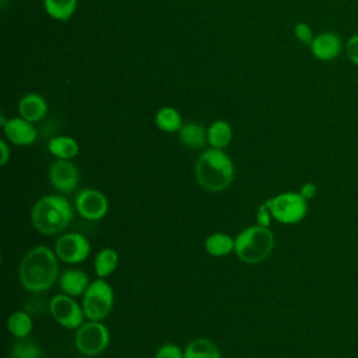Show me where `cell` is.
<instances>
[{"mask_svg":"<svg viewBox=\"0 0 358 358\" xmlns=\"http://www.w3.org/2000/svg\"><path fill=\"white\" fill-rule=\"evenodd\" d=\"M56 253L48 246H35L21 259L18 278L21 285L29 292H43L49 289L59 275Z\"/></svg>","mask_w":358,"mask_h":358,"instance_id":"cell-1","label":"cell"},{"mask_svg":"<svg viewBox=\"0 0 358 358\" xmlns=\"http://www.w3.org/2000/svg\"><path fill=\"white\" fill-rule=\"evenodd\" d=\"M234 162L224 150L210 148L203 151L194 165L199 185L208 192L227 189L234 179Z\"/></svg>","mask_w":358,"mask_h":358,"instance_id":"cell-2","label":"cell"},{"mask_svg":"<svg viewBox=\"0 0 358 358\" xmlns=\"http://www.w3.org/2000/svg\"><path fill=\"white\" fill-rule=\"evenodd\" d=\"M74 217L67 199L56 194L41 197L31 210L34 228L43 235H56L64 231Z\"/></svg>","mask_w":358,"mask_h":358,"instance_id":"cell-3","label":"cell"},{"mask_svg":"<svg viewBox=\"0 0 358 358\" xmlns=\"http://www.w3.org/2000/svg\"><path fill=\"white\" fill-rule=\"evenodd\" d=\"M274 248V234L270 228L250 225L235 238V255L246 264H257L266 260Z\"/></svg>","mask_w":358,"mask_h":358,"instance_id":"cell-4","label":"cell"},{"mask_svg":"<svg viewBox=\"0 0 358 358\" xmlns=\"http://www.w3.org/2000/svg\"><path fill=\"white\" fill-rule=\"evenodd\" d=\"M264 203L270 208L273 220L284 225L298 224L308 214V200L299 192H282Z\"/></svg>","mask_w":358,"mask_h":358,"instance_id":"cell-5","label":"cell"},{"mask_svg":"<svg viewBox=\"0 0 358 358\" xmlns=\"http://www.w3.org/2000/svg\"><path fill=\"white\" fill-rule=\"evenodd\" d=\"M115 294L112 285L105 278L92 281L83 295V309L88 320H103L113 308Z\"/></svg>","mask_w":358,"mask_h":358,"instance_id":"cell-6","label":"cell"},{"mask_svg":"<svg viewBox=\"0 0 358 358\" xmlns=\"http://www.w3.org/2000/svg\"><path fill=\"white\" fill-rule=\"evenodd\" d=\"M110 334L101 320L84 322L74 336L76 348L85 357H96L109 345Z\"/></svg>","mask_w":358,"mask_h":358,"instance_id":"cell-7","label":"cell"},{"mask_svg":"<svg viewBox=\"0 0 358 358\" xmlns=\"http://www.w3.org/2000/svg\"><path fill=\"white\" fill-rule=\"evenodd\" d=\"M49 312L52 317L63 327L77 330L85 319L83 305H80L74 296L67 294H57L49 301Z\"/></svg>","mask_w":358,"mask_h":358,"instance_id":"cell-8","label":"cell"},{"mask_svg":"<svg viewBox=\"0 0 358 358\" xmlns=\"http://www.w3.org/2000/svg\"><path fill=\"white\" fill-rule=\"evenodd\" d=\"M91 252V245L87 236L78 232L63 234L55 243V253L57 259L64 263L76 264L84 262Z\"/></svg>","mask_w":358,"mask_h":358,"instance_id":"cell-9","label":"cell"},{"mask_svg":"<svg viewBox=\"0 0 358 358\" xmlns=\"http://www.w3.org/2000/svg\"><path fill=\"white\" fill-rule=\"evenodd\" d=\"M76 208L83 218L88 221H99L108 214L109 203L101 190L83 189L76 196Z\"/></svg>","mask_w":358,"mask_h":358,"instance_id":"cell-10","label":"cell"},{"mask_svg":"<svg viewBox=\"0 0 358 358\" xmlns=\"http://www.w3.org/2000/svg\"><path fill=\"white\" fill-rule=\"evenodd\" d=\"M49 180L60 193H71L80 182V172L70 159H56L49 168Z\"/></svg>","mask_w":358,"mask_h":358,"instance_id":"cell-11","label":"cell"},{"mask_svg":"<svg viewBox=\"0 0 358 358\" xmlns=\"http://www.w3.org/2000/svg\"><path fill=\"white\" fill-rule=\"evenodd\" d=\"M309 49L315 59L320 62H331L336 60L344 50V42L338 34L333 31H323L315 35Z\"/></svg>","mask_w":358,"mask_h":358,"instance_id":"cell-12","label":"cell"},{"mask_svg":"<svg viewBox=\"0 0 358 358\" xmlns=\"http://www.w3.org/2000/svg\"><path fill=\"white\" fill-rule=\"evenodd\" d=\"M4 136L6 138L15 145H31L36 140V129L34 127V123L18 117H11L3 124Z\"/></svg>","mask_w":358,"mask_h":358,"instance_id":"cell-13","label":"cell"},{"mask_svg":"<svg viewBox=\"0 0 358 358\" xmlns=\"http://www.w3.org/2000/svg\"><path fill=\"white\" fill-rule=\"evenodd\" d=\"M17 110L22 119H25L31 123H36V122H41L46 116L48 103L42 95L31 92V94L24 95L20 99Z\"/></svg>","mask_w":358,"mask_h":358,"instance_id":"cell-14","label":"cell"},{"mask_svg":"<svg viewBox=\"0 0 358 358\" xmlns=\"http://www.w3.org/2000/svg\"><path fill=\"white\" fill-rule=\"evenodd\" d=\"M90 284L91 282L88 275L80 268H69L63 271L59 277L60 289L63 291V294H67L70 296L84 295Z\"/></svg>","mask_w":358,"mask_h":358,"instance_id":"cell-15","label":"cell"},{"mask_svg":"<svg viewBox=\"0 0 358 358\" xmlns=\"http://www.w3.org/2000/svg\"><path fill=\"white\" fill-rule=\"evenodd\" d=\"M178 133H179L180 143L187 148L197 150L204 147L208 143L207 129L197 122H189L182 124Z\"/></svg>","mask_w":358,"mask_h":358,"instance_id":"cell-16","label":"cell"},{"mask_svg":"<svg viewBox=\"0 0 358 358\" xmlns=\"http://www.w3.org/2000/svg\"><path fill=\"white\" fill-rule=\"evenodd\" d=\"M204 249L210 256L224 257L235 252V239L224 232H214L204 241Z\"/></svg>","mask_w":358,"mask_h":358,"instance_id":"cell-17","label":"cell"},{"mask_svg":"<svg viewBox=\"0 0 358 358\" xmlns=\"http://www.w3.org/2000/svg\"><path fill=\"white\" fill-rule=\"evenodd\" d=\"M48 150L56 159H73L77 157L80 147L70 136H56L48 143Z\"/></svg>","mask_w":358,"mask_h":358,"instance_id":"cell-18","label":"cell"},{"mask_svg":"<svg viewBox=\"0 0 358 358\" xmlns=\"http://www.w3.org/2000/svg\"><path fill=\"white\" fill-rule=\"evenodd\" d=\"M207 138L211 148L224 150L232 141V127L227 120H215L207 129Z\"/></svg>","mask_w":358,"mask_h":358,"instance_id":"cell-19","label":"cell"},{"mask_svg":"<svg viewBox=\"0 0 358 358\" xmlns=\"http://www.w3.org/2000/svg\"><path fill=\"white\" fill-rule=\"evenodd\" d=\"M183 351L185 358H221L218 347L204 337L193 338Z\"/></svg>","mask_w":358,"mask_h":358,"instance_id":"cell-20","label":"cell"},{"mask_svg":"<svg viewBox=\"0 0 358 358\" xmlns=\"http://www.w3.org/2000/svg\"><path fill=\"white\" fill-rule=\"evenodd\" d=\"M119 263V255L112 248L101 249L94 259V270L98 278H105L110 275Z\"/></svg>","mask_w":358,"mask_h":358,"instance_id":"cell-21","label":"cell"},{"mask_svg":"<svg viewBox=\"0 0 358 358\" xmlns=\"http://www.w3.org/2000/svg\"><path fill=\"white\" fill-rule=\"evenodd\" d=\"M34 322L27 310H15L8 316L7 330L15 338H25L31 334Z\"/></svg>","mask_w":358,"mask_h":358,"instance_id":"cell-22","label":"cell"},{"mask_svg":"<svg viewBox=\"0 0 358 358\" xmlns=\"http://www.w3.org/2000/svg\"><path fill=\"white\" fill-rule=\"evenodd\" d=\"M78 0H43L45 11L57 21H69L76 13Z\"/></svg>","mask_w":358,"mask_h":358,"instance_id":"cell-23","label":"cell"},{"mask_svg":"<svg viewBox=\"0 0 358 358\" xmlns=\"http://www.w3.org/2000/svg\"><path fill=\"white\" fill-rule=\"evenodd\" d=\"M155 124L158 126L159 130L165 133H173V131H179L183 123L178 109L172 106H164L158 109L155 115Z\"/></svg>","mask_w":358,"mask_h":358,"instance_id":"cell-24","label":"cell"},{"mask_svg":"<svg viewBox=\"0 0 358 358\" xmlns=\"http://www.w3.org/2000/svg\"><path fill=\"white\" fill-rule=\"evenodd\" d=\"M10 358H42L39 344L28 337L17 338L11 347Z\"/></svg>","mask_w":358,"mask_h":358,"instance_id":"cell-25","label":"cell"},{"mask_svg":"<svg viewBox=\"0 0 358 358\" xmlns=\"http://www.w3.org/2000/svg\"><path fill=\"white\" fill-rule=\"evenodd\" d=\"M154 358H185V351L173 343H166L155 351Z\"/></svg>","mask_w":358,"mask_h":358,"instance_id":"cell-26","label":"cell"},{"mask_svg":"<svg viewBox=\"0 0 358 358\" xmlns=\"http://www.w3.org/2000/svg\"><path fill=\"white\" fill-rule=\"evenodd\" d=\"M294 35H295V38L298 39V42H301V43H303V45H308V46L312 43V41H313V38H315V34H313L310 25L306 24V22H298V24H295V27H294Z\"/></svg>","mask_w":358,"mask_h":358,"instance_id":"cell-27","label":"cell"},{"mask_svg":"<svg viewBox=\"0 0 358 358\" xmlns=\"http://www.w3.org/2000/svg\"><path fill=\"white\" fill-rule=\"evenodd\" d=\"M344 50H345V55H347V59L358 66V32L352 34L347 42L344 43Z\"/></svg>","mask_w":358,"mask_h":358,"instance_id":"cell-28","label":"cell"},{"mask_svg":"<svg viewBox=\"0 0 358 358\" xmlns=\"http://www.w3.org/2000/svg\"><path fill=\"white\" fill-rule=\"evenodd\" d=\"M271 221H273V215H271V213H270V208L267 207L266 203L260 204L259 208H257V211H256V224L260 225V227L268 228L270 224H271Z\"/></svg>","mask_w":358,"mask_h":358,"instance_id":"cell-29","label":"cell"},{"mask_svg":"<svg viewBox=\"0 0 358 358\" xmlns=\"http://www.w3.org/2000/svg\"><path fill=\"white\" fill-rule=\"evenodd\" d=\"M298 192L301 193V196L303 199H306L309 201V200H312L316 196L317 187H316V185L313 182H305V183H302V186L299 187Z\"/></svg>","mask_w":358,"mask_h":358,"instance_id":"cell-30","label":"cell"},{"mask_svg":"<svg viewBox=\"0 0 358 358\" xmlns=\"http://www.w3.org/2000/svg\"><path fill=\"white\" fill-rule=\"evenodd\" d=\"M0 151H1L0 164L6 165L8 162V159H10V150H8V145H7L6 140H0Z\"/></svg>","mask_w":358,"mask_h":358,"instance_id":"cell-31","label":"cell"}]
</instances>
